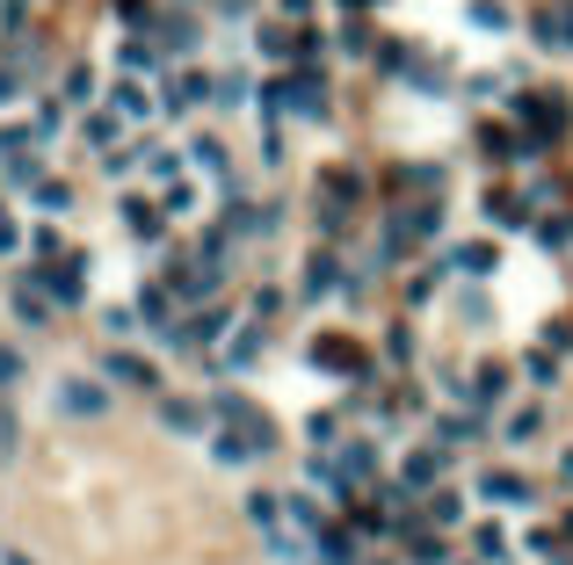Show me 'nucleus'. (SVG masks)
Returning <instances> with one entry per match:
<instances>
[{
    "instance_id": "nucleus-27",
    "label": "nucleus",
    "mask_w": 573,
    "mask_h": 565,
    "mask_svg": "<svg viewBox=\"0 0 573 565\" xmlns=\"http://www.w3.org/2000/svg\"><path fill=\"white\" fill-rule=\"evenodd\" d=\"M544 428V413L538 406H522V413H508V443H530V435Z\"/></svg>"
},
{
    "instance_id": "nucleus-17",
    "label": "nucleus",
    "mask_w": 573,
    "mask_h": 565,
    "mask_svg": "<svg viewBox=\"0 0 573 565\" xmlns=\"http://www.w3.org/2000/svg\"><path fill=\"white\" fill-rule=\"evenodd\" d=\"M487 218H494V225H501V232H516V225H522V218H530V210H522V204H516V196H508V188H494V196H487Z\"/></svg>"
},
{
    "instance_id": "nucleus-29",
    "label": "nucleus",
    "mask_w": 573,
    "mask_h": 565,
    "mask_svg": "<svg viewBox=\"0 0 573 565\" xmlns=\"http://www.w3.org/2000/svg\"><path fill=\"white\" fill-rule=\"evenodd\" d=\"M66 131V102H36V138H52Z\"/></svg>"
},
{
    "instance_id": "nucleus-18",
    "label": "nucleus",
    "mask_w": 573,
    "mask_h": 565,
    "mask_svg": "<svg viewBox=\"0 0 573 565\" xmlns=\"http://www.w3.org/2000/svg\"><path fill=\"white\" fill-rule=\"evenodd\" d=\"M210 457H218V464H247V457H261V449L247 443V435H233V428H226V435H210Z\"/></svg>"
},
{
    "instance_id": "nucleus-43",
    "label": "nucleus",
    "mask_w": 573,
    "mask_h": 565,
    "mask_svg": "<svg viewBox=\"0 0 573 565\" xmlns=\"http://www.w3.org/2000/svg\"><path fill=\"white\" fill-rule=\"evenodd\" d=\"M0 565H30V558H22V551H0Z\"/></svg>"
},
{
    "instance_id": "nucleus-23",
    "label": "nucleus",
    "mask_w": 573,
    "mask_h": 565,
    "mask_svg": "<svg viewBox=\"0 0 573 565\" xmlns=\"http://www.w3.org/2000/svg\"><path fill=\"white\" fill-rule=\"evenodd\" d=\"M283 514H291L298 530H313V536H320V508H313V493H283Z\"/></svg>"
},
{
    "instance_id": "nucleus-11",
    "label": "nucleus",
    "mask_w": 573,
    "mask_h": 565,
    "mask_svg": "<svg viewBox=\"0 0 573 565\" xmlns=\"http://www.w3.org/2000/svg\"><path fill=\"white\" fill-rule=\"evenodd\" d=\"M435 464H443V449H414V457L400 464V486H407V493H421V486L435 479Z\"/></svg>"
},
{
    "instance_id": "nucleus-10",
    "label": "nucleus",
    "mask_w": 573,
    "mask_h": 565,
    "mask_svg": "<svg viewBox=\"0 0 573 565\" xmlns=\"http://www.w3.org/2000/svg\"><path fill=\"white\" fill-rule=\"evenodd\" d=\"M334 464H342V486H364L370 471H378V449H370V443H348Z\"/></svg>"
},
{
    "instance_id": "nucleus-33",
    "label": "nucleus",
    "mask_w": 573,
    "mask_h": 565,
    "mask_svg": "<svg viewBox=\"0 0 573 565\" xmlns=\"http://www.w3.org/2000/svg\"><path fill=\"white\" fill-rule=\"evenodd\" d=\"M102 326H109V334H117V341H123V334H139V319H131V312H123V305H109V312H102Z\"/></svg>"
},
{
    "instance_id": "nucleus-22",
    "label": "nucleus",
    "mask_w": 573,
    "mask_h": 565,
    "mask_svg": "<svg viewBox=\"0 0 573 565\" xmlns=\"http://www.w3.org/2000/svg\"><path fill=\"white\" fill-rule=\"evenodd\" d=\"M210 102H218V109H240V102H247V73H226V80H210Z\"/></svg>"
},
{
    "instance_id": "nucleus-25",
    "label": "nucleus",
    "mask_w": 573,
    "mask_h": 565,
    "mask_svg": "<svg viewBox=\"0 0 573 565\" xmlns=\"http://www.w3.org/2000/svg\"><path fill=\"white\" fill-rule=\"evenodd\" d=\"M457 443H472V421L443 413V421H435V449H457Z\"/></svg>"
},
{
    "instance_id": "nucleus-40",
    "label": "nucleus",
    "mask_w": 573,
    "mask_h": 565,
    "mask_svg": "<svg viewBox=\"0 0 573 565\" xmlns=\"http://www.w3.org/2000/svg\"><path fill=\"white\" fill-rule=\"evenodd\" d=\"M15 377H22V356L15 348H0V384H15Z\"/></svg>"
},
{
    "instance_id": "nucleus-31",
    "label": "nucleus",
    "mask_w": 573,
    "mask_h": 565,
    "mask_svg": "<svg viewBox=\"0 0 573 565\" xmlns=\"http://www.w3.org/2000/svg\"><path fill=\"white\" fill-rule=\"evenodd\" d=\"M117 58H123V73H145V66H153V52H145L139 36H131V44H117Z\"/></svg>"
},
{
    "instance_id": "nucleus-37",
    "label": "nucleus",
    "mask_w": 573,
    "mask_h": 565,
    "mask_svg": "<svg viewBox=\"0 0 573 565\" xmlns=\"http://www.w3.org/2000/svg\"><path fill=\"white\" fill-rule=\"evenodd\" d=\"M522 370L538 377V384H552V377H559V362H552V356H522Z\"/></svg>"
},
{
    "instance_id": "nucleus-8",
    "label": "nucleus",
    "mask_w": 573,
    "mask_h": 565,
    "mask_svg": "<svg viewBox=\"0 0 573 565\" xmlns=\"http://www.w3.org/2000/svg\"><path fill=\"white\" fill-rule=\"evenodd\" d=\"M204 95H210L204 73H182V80H167V117H190V109L204 102Z\"/></svg>"
},
{
    "instance_id": "nucleus-14",
    "label": "nucleus",
    "mask_w": 573,
    "mask_h": 565,
    "mask_svg": "<svg viewBox=\"0 0 573 565\" xmlns=\"http://www.w3.org/2000/svg\"><path fill=\"white\" fill-rule=\"evenodd\" d=\"M247 522L277 536V522H283V493H247Z\"/></svg>"
},
{
    "instance_id": "nucleus-21",
    "label": "nucleus",
    "mask_w": 573,
    "mask_h": 565,
    "mask_svg": "<svg viewBox=\"0 0 573 565\" xmlns=\"http://www.w3.org/2000/svg\"><path fill=\"white\" fill-rule=\"evenodd\" d=\"M465 22H472V30H508V8H501V0H472Z\"/></svg>"
},
{
    "instance_id": "nucleus-5",
    "label": "nucleus",
    "mask_w": 573,
    "mask_h": 565,
    "mask_svg": "<svg viewBox=\"0 0 573 565\" xmlns=\"http://www.w3.org/2000/svg\"><path fill=\"white\" fill-rule=\"evenodd\" d=\"M538 44L544 52H573V0H559V8L538 15Z\"/></svg>"
},
{
    "instance_id": "nucleus-13",
    "label": "nucleus",
    "mask_w": 573,
    "mask_h": 565,
    "mask_svg": "<svg viewBox=\"0 0 573 565\" xmlns=\"http://www.w3.org/2000/svg\"><path fill=\"white\" fill-rule=\"evenodd\" d=\"M30 196H36V210H52V218H66V210H73V188L66 182H44V174L30 182Z\"/></svg>"
},
{
    "instance_id": "nucleus-3",
    "label": "nucleus",
    "mask_w": 573,
    "mask_h": 565,
    "mask_svg": "<svg viewBox=\"0 0 573 565\" xmlns=\"http://www.w3.org/2000/svg\"><path fill=\"white\" fill-rule=\"evenodd\" d=\"M102 377H109V384H131V392H153V384H160V370H153L145 356H131V348H109V356H102Z\"/></svg>"
},
{
    "instance_id": "nucleus-16",
    "label": "nucleus",
    "mask_w": 573,
    "mask_h": 565,
    "mask_svg": "<svg viewBox=\"0 0 573 565\" xmlns=\"http://www.w3.org/2000/svg\"><path fill=\"white\" fill-rule=\"evenodd\" d=\"M15 319H22V326H44V319H52V297H36V291H30V275L15 283Z\"/></svg>"
},
{
    "instance_id": "nucleus-36",
    "label": "nucleus",
    "mask_w": 573,
    "mask_h": 565,
    "mask_svg": "<svg viewBox=\"0 0 573 565\" xmlns=\"http://www.w3.org/2000/svg\"><path fill=\"white\" fill-rule=\"evenodd\" d=\"M145 319H153L160 334H167V291H145Z\"/></svg>"
},
{
    "instance_id": "nucleus-7",
    "label": "nucleus",
    "mask_w": 573,
    "mask_h": 565,
    "mask_svg": "<svg viewBox=\"0 0 573 565\" xmlns=\"http://www.w3.org/2000/svg\"><path fill=\"white\" fill-rule=\"evenodd\" d=\"M160 421H167L174 435H204V428H210V413L196 406V399H167V406H160Z\"/></svg>"
},
{
    "instance_id": "nucleus-34",
    "label": "nucleus",
    "mask_w": 573,
    "mask_h": 565,
    "mask_svg": "<svg viewBox=\"0 0 573 565\" xmlns=\"http://www.w3.org/2000/svg\"><path fill=\"white\" fill-rule=\"evenodd\" d=\"M87 87H95V73L73 66V73H66V102H87Z\"/></svg>"
},
{
    "instance_id": "nucleus-6",
    "label": "nucleus",
    "mask_w": 573,
    "mask_h": 565,
    "mask_svg": "<svg viewBox=\"0 0 573 565\" xmlns=\"http://www.w3.org/2000/svg\"><path fill=\"white\" fill-rule=\"evenodd\" d=\"M109 109H117L123 123H145L153 117V95H145V80H117L109 87Z\"/></svg>"
},
{
    "instance_id": "nucleus-19",
    "label": "nucleus",
    "mask_w": 573,
    "mask_h": 565,
    "mask_svg": "<svg viewBox=\"0 0 573 565\" xmlns=\"http://www.w3.org/2000/svg\"><path fill=\"white\" fill-rule=\"evenodd\" d=\"M451 269H465V275H494V247H487V240L457 247V254H451Z\"/></svg>"
},
{
    "instance_id": "nucleus-32",
    "label": "nucleus",
    "mask_w": 573,
    "mask_h": 565,
    "mask_svg": "<svg viewBox=\"0 0 573 565\" xmlns=\"http://www.w3.org/2000/svg\"><path fill=\"white\" fill-rule=\"evenodd\" d=\"M342 52H348V58L370 52V30H364V22H348V30H342Z\"/></svg>"
},
{
    "instance_id": "nucleus-35",
    "label": "nucleus",
    "mask_w": 573,
    "mask_h": 565,
    "mask_svg": "<svg viewBox=\"0 0 573 565\" xmlns=\"http://www.w3.org/2000/svg\"><path fill=\"white\" fill-rule=\"evenodd\" d=\"M385 356L407 362V356H414V334H407V326H400V334H385Z\"/></svg>"
},
{
    "instance_id": "nucleus-20",
    "label": "nucleus",
    "mask_w": 573,
    "mask_h": 565,
    "mask_svg": "<svg viewBox=\"0 0 573 565\" xmlns=\"http://www.w3.org/2000/svg\"><path fill=\"white\" fill-rule=\"evenodd\" d=\"M160 44H167V52H196V22L190 15H167V22H160Z\"/></svg>"
},
{
    "instance_id": "nucleus-4",
    "label": "nucleus",
    "mask_w": 573,
    "mask_h": 565,
    "mask_svg": "<svg viewBox=\"0 0 573 565\" xmlns=\"http://www.w3.org/2000/svg\"><path fill=\"white\" fill-rule=\"evenodd\" d=\"M479 493H487L494 508H530V479H522V471H487Z\"/></svg>"
},
{
    "instance_id": "nucleus-26",
    "label": "nucleus",
    "mask_w": 573,
    "mask_h": 565,
    "mask_svg": "<svg viewBox=\"0 0 573 565\" xmlns=\"http://www.w3.org/2000/svg\"><path fill=\"white\" fill-rule=\"evenodd\" d=\"M145 174H153V182H174V174H182V153H167V145H153V153H145Z\"/></svg>"
},
{
    "instance_id": "nucleus-42",
    "label": "nucleus",
    "mask_w": 573,
    "mask_h": 565,
    "mask_svg": "<svg viewBox=\"0 0 573 565\" xmlns=\"http://www.w3.org/2000/svg\"><path fill=\"white\" fill-rule=\"evenodd\" d=\"M334 8H356V15H370V8H385V0H334Z\"/></svg>"
},
{
    "instance_id": "nucleus-28",
    "label": "nucleus",
    "mask_w": 573,
    "mask_h": 565,
    "mask_svg": "<svg viewBox=\"0 0 573 565\" xmlns=\"http://www.w3.org/2000/svg\"><path fill=\"white\" fill-rule=\"evenodd\" d=\"M160 210H167V218H190V210H196V188L190 182H167V204H160Z\"/></svg>"
},
{
    "instance_id": "nucleus-9",
    "label": "nucleus",
    "mask_w": 573,
    "mask_h": 565,
    "mask_svg": "<svg viewBox=\"0 0 573 565\" xmlns=\"http://www.w3.org/2000/svg\"><path fill=\"white\" fill-rule=\"evenodd\" d=\"M313 362H320V370H364V356H356V341H342V334H327V341H313Z\"/></svg>"
},
{
    "instance_id": "nucleus-24",
    "label": "nucleus",
    "mask_w": 573,
    "mask_h": 565,
    "mask_svg": "<svg viewBox=\"0 0 573 565\" xmlns=\"http://www.w3.org/2000/svg\"><path fill=\"white\" fill-rule=\"evenodd\" d=\"M190 160H196L204 174H226V145H218V138H196V145H190Z\"/></svg>"
},
{
    "instance_id": "nucleus-38",
    "label": "nucleus",
    "mask_w": 573,
    "mask_h": 565,
    "mask_svg": "<svg viewBox=\"0 0 573 565\" xmlns=\"http://www.w3.org/2000/svg\"><path fill=\"white\" fill-rule=\"evenodd\" d=\"M261 356V334H240V341H233V362H240V370H247V362H255Z\"/></svg>"
},
{
    "instance_id": "nucleus-41",
    "label": "nucleus",
    "mask_w": 573,
    "mask_h": 565,
    "mask_svg": "<svg viewBox=\"0 0 573 565\" xmlns=\"http://www.w3.org/2000/svg\"><path fill=\"white\" fill-rule=\"evenodd\" d=\"M277 8H283L291 22H305V15H313V0H277Z\"/></svg>"
},
{
    "instance_id": "nucleus-12",
    "label": "nucleus",
    "mask_w": 573,
    "mask_h": 565,
    "mask_svg": "<svg viewBox=\"0 0 573 565\" xmlns=\"http://www.w3.org/2000/svg\"><path fill=\"white\" fill-rule=\"evenodd\" d=\"M123 225H131L139 240H160V210L145 204V196H123Z\"/></svg>"
},
{
    "instance_id": "nucleus-2",
    "label": "nucleus",
    "mask_w": 573,
    "mask_h": 565,
    "mask_svg": "<svg viewBox=\"0 0 573 565\" xmlns=\"http://www.w3.org/2000/svg\"><path fill=\"white\" fill-rule=\"evenodd\" d=\"M36 283H44V297H52V305H80V297H87V254H66L58 269L36 275Z\"/></svg>"
},
{
    "instance_id": "nucleus-1",
    "label": "nucleus",
    "mask_w": 573,
    "mask_h": 565,
    "mask_svg": "<svg viewBox=\"0 0 573 565\" xmlns=\"http://www.w3.org/2000/svg\"><path fill=\"white\" fill-rule=\"evenodd\" d=\"M58 413H73V421H95V413H109V392L102 377H58Z\"/></svg>"
},
{
    "instance_id": "nucleus-30",
    "label": "nucleus",
    "mask_w": 573,
    "mask_h": 565,
    "mask_svg": "<svg viewBox=\"0 0 573 565\" xmlns=\"http://www.w3.org/2000/svg\"><path fill=\"white\" fill-rule=\"evenodd\" d=\"M472 551H479V558H508V544H501V530H472Z\"/></svg>"
},
{
    "instance_id": "nucleus-15",
    "label": "nucleus",
    "mask_w": 573,
    "mask_h": 565,
    "mask_svg": "<svg viewBox=\"0 0 573 565\" xmlns=\"http://www.w3.org/2000/svg\"><path fill=\"white\" fill-rule=\"evenodd\" d=\"M334 269H342V261H334V254H313V261H305V297H327L334 283H342V275H334Z\"/></svg>"
},
{
    "instance_id": "nucleus-39",
    "label": "nucleus",
    "mask_w": 573,
    "mask_h": 565,
    "mask_svg": "<svg viewBox=\"0 0 573 565\" xmlns=\"http://www.w3.org/2000/svg\"><path fill=\"white\" fill-rule=\"evenodd\" d=\"M15 95H22V73H15V66H0V109L15 102Z\"/></svg>"
},
{
    "instance_id": "nucleus-44",
    "label": "nucleus",
    "mask_w": 573,
    "mask_h": 565,
    "mask_svg": "<svg viewBox=\"0 0 573 565\" xmlns=\"http://www.w3.org/2000/svg\"><path fill=\"white\" fill-rule=\"evenodd\" d=\"M566 479H573V449H566Z\"/></svg>"
}]
</instances>
